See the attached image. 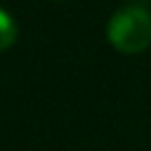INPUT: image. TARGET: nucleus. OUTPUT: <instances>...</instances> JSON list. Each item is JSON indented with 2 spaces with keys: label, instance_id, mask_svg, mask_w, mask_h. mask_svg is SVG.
<instances>
[{
  "label": "nucleus",
  "instance_id": "2",
  "mask_svg": "<svg viewBox=\"0 0 151 151\" xmlns=\"http://www.w3.org/2000/svg\"><path fill=\"white\" fill-rule=\"evenodd\" d=\"M18 38V24L16 20L7 14L5 9H0V53L7 51Z\"/></svg>",
  "mask_w": 151,
  "mask_h": 151
},
{
  "label": "nucleus",
  "instance_id": "1",
  "mask_svg": "<svg viewBox=\"0 0 151 151\" xmlns=\"http://www.w3.org/2000/svg\"><path fill=\"white\" fill-rule=\"evenodd\" d=\"M107 38L122 53H140L151 45V14L140 7H124L109 18Z\"/></svg>",
  "mask_w": 151,
  "mask_h": 151
}]
</instances>
